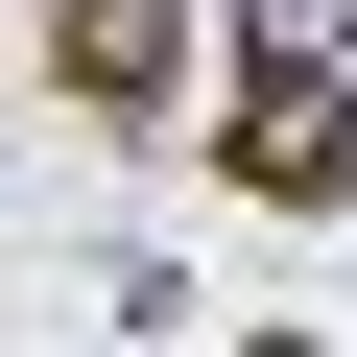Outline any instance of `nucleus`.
Masks as SVG:
<instances>
[{"instance_id":"nucleus-1","label":"nucleus","mask_w":357,"mask_h":357,"mask_svg":"<svg viewBox=\"0 0 357 357\" xmlns=\"http://www.w3.org/2000/svg\"><path fill=\"white\" fill-rule=\"evenodd\" d=\"M215 167H238V191H286V215H333V191H357V96H333V72H286V48H238Z\"/></svg>"},{"instance_id":"nucleus-2","label":"nucleus","mask_w":357,"mask_h":357,"mask_svg":"<svg viewBox=\"0 0 357 357\" xmlns=\"http://www.w3.org/2000/svg\"><path fill=\"white\" fill-rule=\"evenodd\" d=\"M48 72L96 119H167V96H191V0H48Z\"/></svg>"},{"instance_id":"nucleus-3","label":"nucleus","mask_w":357,"mask_h":357,"mask_svg":"<svg viewBox=\"0 0 357 357\" xmlns=\"http://www.w3.org/2000/svg\"><path fill=\"white\" fill-rule=\"evenodd\" d=\"M238 357H310V333H238Z\"/></svg>"}]
</instances>
